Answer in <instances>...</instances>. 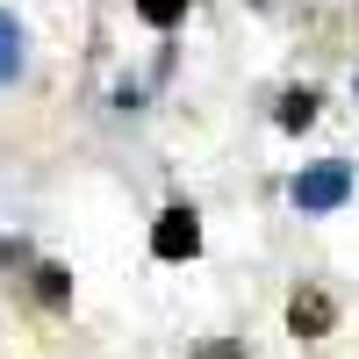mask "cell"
Instances as JSON below:
<instances>
[{
    "mask_svg": "<svg viewBox=\"0 0 359 359\" xmlns=\"http://www.w3.org/2000/svg\"><path fill=\"white\" fill-rule=\"evenodd\" d=\"M22 57H29V50H22V22L0 8V79H15V72H22Z\"/></svg>",
    "mask_w": 359,
    "mask_h": 359,
    "instance_id": "obj_4",
    "label": "cell"
},
{
    "mask_svg": "<svg viewBox=\"0 0 359 359\" xmlns=\"http://www.w3.org/2000/svg\"><path fill=\"white\" fill-rule=\"evenodd\" d=\"M309 123H316V94L302 86V94H287V101H280V130H309Z\"/></svg>",
    "mask_w": 359,
    "mask_h": 359,
    "instance_id": "obj_5",
    "label": "cell"
},
{
    "mask_svg": "<svg viewBox=\"0 0 359 359\" xmlns=\"http://www.w3.org/2000/svg\"><path fill=\"white\" fill-rule=\"evenodd\" d=\"M137 15L151 22V29H172L180 15H187V0H137Z\"/></svg>",
    "mask_w": 359,
    "mask_h": 359,
    "instance_id": "obj_6",
    "label": "cell"
},
{
    "mask_svg": "<svg viewBox=\"0 0 359 359\" xmlns=\"http://www.w3.org/2000/svg\"><path fill=\"white\" fill-rule=\"evenodd\" d=\"M331 316H338V309H331V294H316V287H309V294H294V309H287V323H294L302 338H323V331H331Z\"/></svg>",
    "mask_w": 359,
    "mask_h": 359,
    "instance_id": "obj_3",
    "label": "cell"
},
{
    "mask_svg": "<svg viewBox=\"0 0 359 359\" xmlns=\"http://www.w3.org/2000/svg\"><path fill=\"white\" fill-rule=\"evenodd\" d=\"M36 287H43V302H65V266H36Z\"/></svg>",
    "mask_w": 359,
    "mask_h": 359,
    "instance_id": "obj_7",
    "label": "cell"
},
{
    "mask_svg": "<svg viewBox=\"0 0 359 359\" xmlns=\"http://www.w3.org/2000/svg\"><path fill=\"white\" fill-rule=\"evenodd\" d=\"M294 208H302V216H331V208L352 194V165L345 158H323V165H309V172H294Z\"/></svg>",
    "mask_w": 359,
    "mask_h": 359,
    "instance_id": "obj_1",
    "label": "cell"
},
{
    "mask_svg": "<svg viewBox=\"0 0 359 359\" xmlns=\"http://www.w3.org/2000/svg\"><path fill=\"white\" fill-rule=\"evenodd\" d=\"M151 252H158V259H194V252H201L194 208H165V216L151 223Z\"/></svg>",
    "mask_w": 359,
    "mask_h": 359,
    "instance_id": "obj_2",
    "label": "cell"
},
{
    "mask_svg": "<svg viewBox=\"0 0 359 359\" xmlns=\"http://www.w3.org/2000/svg\"><path fill=\"white\" fill-rule=\"evenodd\" d=\"M201 359H245V345H230V338H216V345H201Z\"/></svg>",
    "mask_w": 359,
    "mask_h": 359,
    "instance_id": "obj_8",
    "label": "cell"
}]
</instances>
